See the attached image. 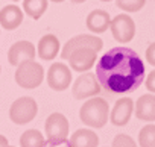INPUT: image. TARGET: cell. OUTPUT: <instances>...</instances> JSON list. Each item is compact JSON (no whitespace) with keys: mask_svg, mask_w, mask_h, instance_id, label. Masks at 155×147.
<instances>
[{"mask_svg":"<svg viewBox=\"0 0 155 147\" xmlns=\"http://www.w3.org/2000/svg\"><path fill=\"white\" fill-rule=\"evenodd\" d=\"M110 106L105 99L102 97H90L79 109V118L81 121L93 129H101L107 124L110 118Z\"/></svg>","mask_w":155,"mask_h":147,"instance_id":"6da1fadb","label":"cell"},{"mask_svg":"<svg viewBox=\"0 0 155 147\" xmlns=\"http://www.w3.org/2000/svg\"><path fill=\"white\" fill-rule=\"evenodd\" d=\"M44 79V68L34 59L21 62L15 70V82L25 90H34L41 85Z\"/></svg>","mask_w":155,"mask_h":147,"instance_id":"7a4b0ae2","label":"cell"},{"mask_svg":"<svg viewBox=\"0 0 155 147\" xmlns=\"http://www.w3.org/2000/svg\"><path fill=\"white\" fill-rule=\"evenodd\" d=\"M44 130L47 141L52 145H59L68 138V120L61 112H53L47 117L44 123Z\"/></svg>","mask_w":155,"mask_h":147,"instance_id":"3957f363","label":"cell"},{"mask_svg":"<svg viewBox=\"0 0 155 147\" xmlns=\"http://www.w3.org/2000/svg\"><path fill=\"white\" fill-rule=\"evenodd\" d=\"M38 112V105L32 97H20L9 108V118L15 124H28L31 123Z\"/></svg>","mask_w":155,"mask_h":147,"instance_id":"277c9868","label":"cell"},{"mask_svg":"<svg viewBox=\"0 0 155 147\" xmlns=\"http://www.w3.org/2000/svg\"><path fill=\"white\" fill-rule=\"evenodd\" d=\"M99 93H101V84H99L94 73H90V71L82 73V75L73 82V87H71V94L78 100L94 97Z\"/></svg>","mask_w":155,"mask_h":147,"instance_id":"5b68a950","label":"cell"},{"mask_svg":"<svg viewBox=\"0 0 155 147\" xmlns=\"http://www.w3.org/2000/svg\"><path fill=\"white\" fill-rule=\"evenodd\" d=\"M111 34L114 40L120 44H126L132 41L135 37V23L129 14H119L111 20Z\"/></svg>","mask_w":155,"mask_h":147,"instance_id":"8992f818","label":"cell"},{"mask_svg":"<svg viewBox=\"0 0 155 147\" xmlns=\"http://www.w3.org/2000/svg\"><path fill=\"white\" fill-rule=\"evenodd\" d=\"M47 85L53 91H64L71 85V70L64 62H55L47 70Z\"/></svg>","mask_w":155,"mask_h":147,"instance_id":"52a82bcc","label":"cell"},{"mask_svg":"<svg viewBox=\"0 0 155 147\" xmlns=\"http://www.w3.org/2000/svg\"><path fill=\"white\" fill-rule=\"evenodd\" d=\"M84 47H91V49L101 52L102 47H104V41L99 37H96V35H87V34L85 35H76V37H73L71 40H68L64 44V47L61 50V58L62 59H68L70 55L74 50L84 49Z\"/></svg>","mask_w":155,"mask_h":147,"instance_id":"ba28073f","label":"cell"},{"mask_svg":"<svg viewBox=\"0 0 155 147\" xmlns=\"http://www.w3.org/2000/svg\"><path fill=\"white\" fill-rule=\"evenodd\" d=\"M70 64V68L78 71V73H85L91 70V67L97 61V50L91 47H84V49H78L74 50L70 58L67 59Z\"/></svg>","mask_w":155,"mask_h":147,"instance_id":"9c48e42d","label":"cell"},{"mask_svg":"<svg viewBox=\"0 0 155 147\" xmlns=\"http://www.w3.org/2000/svg\"><path fill=\"white\" fill-rule=\"evenodd\" d=\"M135 111V103L132 102L131 97H120L110 114V120L114 126H125L131 120L132 112Z\"/></svg>","mask_w":155,"mask_h":147,"instance_id":"30bf717a","label":"cell"},{"mask_svg":"<svg viewBox=\"0 0 155 147\" xmlns=\"http://www.w3.org/2000/svg\"><path fill=\"white\" fill-rule=\"evenodd\" d=\"M35 58V46L31 41H17L8 50V61L11 65L18 67L25 61Z\"/></svg>","mask_w":155,"mask_h":147,"instance_id":"8fae6325","label":"cell"},{"mask_svg":"<svg viewBox=\"0 0 155 147\" xmlns=\"http://www.w3.org/2000/svg\"><path fill=\"white\" fill-rule=\"evenodd\" d=\"M135 117L143 121H155V94L140 96L135 102Z\"/></svg>","mask_w":155,"mask_h":147,"instance_id":"7c38bea8","label":"cell"},{"mask_svg":"<svg viewBox=\"0 0 155 147\" xmlns=\"http://www.w3.org/2000/svg\"><path fill=\"white\" fill-rule=\"evenodd\" d=\"M23 21V11L17 5H6L0 11V26L6 30L17 29Z\"/></svg>","mask_w":155,"mask_h":147,"instance_id":"4fadbf2b","label":"cell"},{"mask_svg":"<svg viewBox=\"0 0 155 147\" xmlns=\"http://www.w3.org/2000/svg\"><path fill=\"white\" fill-rule=\"evenodd\" d=\"M68 147H97L99 136L91 129H78L68 138Z\"/></svg>","mask_w":155,"mask_h":147,"instance_id":"5bb4252c","label":"cell"},{"mask_svg":"<svg viewBox=\"0 0 155 147\" xmlns=\"http://www.w3.org/2000/svg\"><path fill=\"white\" fill-rule=\"evenodd\" d=\"M87 27L93 34H104L111 26V17L104 9H94L87 15Z\"/></svg>","mask_w":155,"mask_h":147,"instance_id":"9a60e30c","label":"cell"},{"mask_svg":"<svg viewBox=\"0 0 155 147\" xmlns=\"http://www.w3.org/2000/svg\"><path fill=\"white\" fill-rule=\"evenodd\" d=\"M37 53L43 61L55 59L59 53V40L52 34H47V35L41 37V40L38 41Z\"/></svg>","mask_w":155,"mask_h":147,"instance_id":"2e32d148","label":"cell"},{"mask_svg":"<svg viewBox=\"0 0 155 147\" xmlns=\"http://www.w3.org/2000/svg\"><path fill=\"white\" fill-rule=\"evenodd\" d=\"M20 145L21 147H46V138L40 130L29 129V130H25L21 133Z\"/></svg>","mask_w":155,"mask_h":147,"instance_id":"e0dca14e","label":"cell"},{"mask_svg":"<svg viewBox=\"0 0 155 147\" xmlns=\"http://www.w3.org/2000/svg\"><path fill=\"white\" fill-rule=\"evenodd\" d=\"M47 9V0H23V11L34 20L43 17Z\"/></svg>","mask_w":155,"mask_h":147,"instance_id":"ac0fdd59","label":"cell"},{"mask_svg":"<svg viewBox=\"0 0 155 147\" xmlns=\"http://www.w3.org/2000/svg\"><path fill=\"white\" fill-rule=\"evenodd\" d=\"M140 147H155V124H146L138 133Z\"/></svg>","mask_w":155,"mask_h":147,"instance_id":"d6986e66","label":"cell"},{"mask_svg":"<svg viewBox=\"0 0 155 147\" xmlns=\"http://www.w3.org/2000/svg\"><path fill=\"white\" fill-rule=\"evenodd\" d=\"M116 5L125 12H138L146 5V0H116Z\"/></svg>","mask_w":155,"mask_h":147,"instance_id":"ffe728a7","label":"cell"},{"mask_svg":"<svg viewBox=\"0 0 155 147\" xmlns=\"http://www.w3.org/2000/svg\"><path fill=\"white\" fill-rule=\"evenodd\" d=\"M111 147H137V142L132 139V136L126 133H119L114 136Z\"/></svg>","mask_w":155,"mask_h":147,"instance_id":"44dd1931","label":"cell"},{"mask_svg":"<svg viewBox=\"0 0 155 147\" xmlns=\"http://www.w3.org/2000/svg\"><path fill=\"white\" fill-rule=\"evenodd\" d=\"M144 85H146V90H147L149 93H153V94H155V70H152L149 75H147Z\"/></svg>","mask_w":155,"mask_h":147,"instance_id":"7402d4cb","label":"cell"},{"mask_svg":"<svg viewBox=\"0 0 155 147\" xmlns=\"http://www.w3.org/2000/svg\"><path fill=\"white\" fill-rule=\"evenodd\" d=\"M146 61L155 67V43H152L147 49H146Z\"/></svg>","mask_w":155,"mask_h":147,"instance_id":"603a6c76","label":"cell"},{"mask_svg":"<svg viewBox=\"0 0 155 147\" xmlns=\"http://www.w3.org/2000/svg\"><path fill=\"white\" fill-rule=\"evenodd\" d=\"M9 142H8V138L5 135H0V147H6Z\"/></svg>","mask_w":155,"mask_h":147,"instance_id":"cb8c5ba5","label":"cell"},{"mask_svg":"<svg viewBox=\"0 0 155 147\" xmlns=\"http://www.w3.org/2000/svg\"><path fill=\"white\" fill-rule=\"evenodd\" d=\"M71 2H73V3H84L85 0H71Z\"/></svg>","mask_w":155,"mask_h":147,"instance_id":"d4e9b609","label":"cell"},{"mask_svg":"<svg viewBox=\"0 0 155 147\" xmlns=\"http://www.w3.org/2000/svg\"><path fill=\"white\" fill-rule=\"evenodd\" d=\"M52 2H55V3H61V2H64V0H52Z\"/></svg>","mask_w":155,"mask_h":147,"instance_id":"484cf974","label":"cell"},{"mask_svg":"<svg viewBox=\"0 0 155 147\" xmlns=\"http://www.w3.org/2000/svg\"><path fill=\"white\" fill-rule=\"evenodd\" d=\"M101 2H111V0H101Z\"/></svg>","mask_w":155,"mask_h":147,"instance_id":"4316f807","label":"cell"},{"mask_svg":"<svg viewBox=\"0 0 155 147\" xmlns=\"http://www.w3.org/2000/svg\"><path fill=\"white\" fill-rule=\"evenodd\" d=\"M6 147H14V145H9V144H8V145H6Z\"/></svg>","mask_w":155,"mask_h":147,"instance_id":"83f0119b","label":"cell"},{"mask_svg":"<svg viewBox=\"0 0 155 147\" xmlns=\"http://www.w3.org/2000/svg\"><path fill=\"white\" fill-rule=\"evenodd\" d=\"M12 2H18V0H12Z\"/></svg>","mask_w":155,"mask_h":147,"instance_id":"f1b7e54d","label":"cell"},{"mask_svg":"<svg viewBox=\"0 0 155 147\" xmlns=\"http://www.w3.org/2000/svg\"><path fill=\"white\" fill-rule=\"evenodd\" d=\"M0 71H2V68H0Z\"/></svg>","mask_w":155,"mask_h":147,"instance_id":"f546056e","label":"cell"}]
</instances>
